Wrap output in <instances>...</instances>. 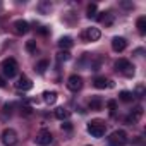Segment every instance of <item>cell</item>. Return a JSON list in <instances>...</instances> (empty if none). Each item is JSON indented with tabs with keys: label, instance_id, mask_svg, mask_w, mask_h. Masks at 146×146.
Listing matches in <instances>:
<instances>
[{
	"label": "cell",
	"instance_id": "obj_1",
	"mask_svg": "<svg viewBox=\"0 0 146 146\" xmlns=\"http://www.w3.org/2000/svg\"><path fill=\"white\" fill-rule=\"evenodd\" d=\"M2 72H4V78H14V76H17V72H19V64H17V60L16 58H12V57H9V58H5L4 62H2Z\"/></svg>",
	"mask_w": 146,
	"mask_h": 146
},
{
	"label": "cell",
	"instance_id": "obj_2",
	"mask_svg": "<svg viewBox=\"0 0 146 146\" xmlns=\"http://www.w3.org/2000/svg\"><path fill=\"white\" fill-rule=\"evenodd\" d=\"M86 129H88V132H90L93 137H102V136H105L107 125H105L103 120H100V119H93V120L88 122Z\"/></svg>",
	"mask_w": 146,
	"mask_h": 146
},
{
	"label": "cell",
	"instance_id": "obj_3",
	"mask_svg": "<svg viewBox=\"0 0 146 146\" xmlns=\"http://www.w3.org/2000/svg\"><path fill=\"white\" fill-rule=\"evenodd\" d=\"M127 143H129V139H127L125 131H113L108 136V144L110 146H125Z\"/></svg>",
	"mask_w": 146,
	"mask_h": 146
},
{
	"label": "cell",
	"instance_id": "obj_4",
	"mask_svg": "<svg viewBox=\"0 0 146 146\" xmlns=\"http://www.w3.org/2000/svg\"><path fill=\"white\" fill-rule=\"evenodd\" d=\"M115 69H117L119 72H122L124 76H127V78L134 76V65H132L127 58H119V60L115 62Z\"/></svg>",
	"mask_w": 146,
	"mask_h": 146
},
{
	"label": "cell",
	"instance_id": "obj_5",
	"mask_svg": "<svg viewBox=\"0 0 146 146\" xmlns=\"http://www.w3.org/2000/svg\"><path fill=\"white\" fill-rule=\"evenodd\" d=\"M0 139H2V143H4L5 146H16L17 141H19V139H17V132H16L14 129H11V127H7V129L2 131Z\"/></svg>",
	"mask_w": 146,
	"mask_h": 146
},
{
	"label": "cell",
	"instance_id": "obj_6",
	"mask_svg": "<svg viewBox=\"0 0 146 146\" xmlns=\"http://www.w3.org/2000/svg\"><path fill=\"white\" fill-rule=\"evenodd\" d=\"M52 141H53V136H52V132L46 131V129H41V131L36 134V137H35V143H36L38 146H48Z\"/></svg>",
	"mask_w": 146,
	"mask_h": 146
},
{
	"label": "cell",
	"instance_id": "obj_7",
	"mask_svg": "<svg viewBox=\"0 0 146 146\" xmlns=\"http://www.w3.org/2000/svg\"><path fill=\"white\" fill-rule=\"evenodd\" d=\"M28 31H29V23H28V21H24V19H17V21L12 23V33H14V35L23 36V35H26Z\"/></svg>",
	"mask_w": 146,
	"mask_h": 146
},
{
	"label": "cell",
	"instance_id": "obj_8",
	"mask_svg": "<svg viewBox=\"0 0 146 146\" xmlns=\"http://www.w3.org/2000/svg\"><path fill=\"white\" fill-rule=\"evenodd\" d=\"M67 88H69L70 91L78 93V91L83 88V78H81L79 74H72V76H69V78H67Z\"/></svg>",
	"mask_w": 146,
	"mask_h": 146
},
{
	"label": "cell",
	"instance_id": "obj_9",
	"mask_svg": "<svg viewBox=\"0 0 146 146\" xmlns=\"http://www.w3.org/2000/svg\"><path fill=\"white\" fill-rule=\"evenodd\" d=\"M96 21L102 23V24H105V26H112L113 21H115V14L112 11H103V12L96 14Z\"/></svg>",
	"mask_w": 146,
	"mask_h": 146
},
{
	"label": "cell",
	"instance_id": "obj_10",
	"mask_svg": "<svg viewBox=\"0 0 146 146\" xmlns=\"http://www.w3.org/2000/svg\"><path fill=\"white\" fill-rule=\"evenodd\" d=\"M102 38V33L98 28H88L84 33H83V40L84 41H98Z\"/></svg>",
	"mask_w": 146,
	"mask_h": 146
},
{
	"label": "cell",
	"instance_id": "obj_11",
	"mask_svg": "<svg viewBox=\"0 0 146 146\" xmlns=\"http://www.w3.org/2000/svg\"><path fill=\"white\" fill-rule=\"evenodd\" d=\"M125 48H127V40H125L124 36H115V38L112 40V50H113V52L120 53V52H124Z\"/></svg>",
	"mask_w": 146,
	"mask_h": 146
},
{
	"label": "cell",
	"instance_id": "obj_12",
	"mask_svg": "<svg viewBox=\"0 0 146 146\" xmlns=\"http://www.w3.org/2000/svg\"><path fill=\"white\" fill-rule=\"evenodd\" d=\"M31 88H33V81L28 76H21L16 83V90H19V91H29Z\"/></svg>",
	"mask_w": 146,
	"mask_h": 146
},
{
	"label": "cell",
	"instance_id": "obj_13",
	"mask_svg": "<svg viewBox=\"0 0 146 146\" xmlns=\"http://www.w3.org/2000/svg\"><path fill=\"white\" fill-rule=\"evenodd\" d=\"M93 86L98 88V90H105V88H112L113 84H112V81L107 79L105 76H96V78L93 79Z\"/></svg>",
	"mask_w": 146,
	"mask_h": 146
},
{
	"label": "cell",
	"instance_id": "obj_14",
	"mask_svg": "<svg viewBox=\"0 0 146 146\" xmlns=\"http://www.w3.org/2000/svg\"><path fill=\"white\" fill-rule=\"evenodd\" d=\"M141 117H143V107H141V105H137V107L129 113V117L125 119V124H136Z\"/></svg>",
	"mask_w": 146,
	"mask_h": 146
},
{
	"label": "cell",
	"instance_id": "obj_15",
	"mask_svg": "<svg viewBox=\"0 0 146 146\" xmlns=\"http://www.w3.org/2000/svg\"><path fill=\"white\" fill-rule=\"evenodd\" d=\"M72 45H74V41H72L70 36H62L58 40V48L64 52H69V48H72Z\"/></svg>",
	"mask_w": 146,
	"mask_h": 146
},
{
	"label": "cell",
	"instance_id": "obj_16",
	"mask_svg": "<svg viewBox=\"0 0 146 146\" xmlns=\"http://www.w3.org/2000/svg\"><path fill=\"white\" fill-rule=\"evenodd\" d=\"M41 96H43V102H45L46 105H53V103L57 102V98H58L55 91H45Z\"/></svg>",
	"mask_w": 146,
	"mask_h": 146
},
{
	"label": "cell",
	"instance_id": "obj_17",
	"mask_svg": "<svg viewBox=\"0 0 146 146\" xmlns=\"http://www.w3.org/2000/svg\"><path fill=\"white\" fill-rule=\"evenodd\" d=\"M55 117L64 122V120H67V119L70 117V110H67V108H64V107H58V108L55 110Z\"/></svg>",
	"mask_w": 146,
	"mask_h": 146
},
{
	"label": "cell",
	"instance_id": "obj_18",
	"mask_svg": "<svg viewBox=\"0 0 146 146\" xmlns=\"http://www.w3.org/2000/svg\"><path fill=\"white\" fill-rule=\"evenodd\" d=\"M136 28H137L139 35H144V33H146V17H144V16H139V17H137Z\"/></svg>",
	"mask_w": 146,
	"mask_h": 146
},
{
	"label": "cell",
	"instance_id": "obj_19",
	"mask_svg": "<svg viewBox=\"0 0 146 146\" xmlns=\"http://www.w3.org/2000/svg\"><path fill=\"white\" fill-rule=\"evenodd\" d=\"M96 11H98L96 4H90L88 9H86V17L88 19H96Z\"/></svg>",
	"mask_w": 146,
	"mask_h": 146
},
{
	"label": "cell",
	"instance_id": "obj_20",
	"mask_svg": "<svg viewBox=\"0 0 146 146\" xmlns=\"http://www.w3.org/2000/svg\"><path fill=\"white\" fill-rule=\"evenodd\" d=\"M48 65H50L48 60H40V62L36 64V70L40 72V74H45V70L48 69Z\"/></svg>",
	"mask_w": 146,
	"mask_h": 146
},
{
	"label": "cell",
	"instance_id": "obj_21",
	"mask_svg": "<svg viewBox=\"0 0 146 146\" xmlns=\"http://www.w3.org/2000/svg\"><path fill=\"white\" fill-rule=\"evenodd\" d=\"M90 108H91V110H100V108H102V100H100L98 96H95V98L90 102Z\"/></svg>",
	"mask_w": 146,
	"mask_h": 146
},
{
	"label": "cell",
	"instance_id": "obj_22",
	"mask_svg": "<svg viewBox=\"0 0 146 146\" xmlns=\"http://www.w3.org/2000/svg\"><path fill=\"white\" fill-rule=\"evenodd\" d=\"M26 50H28L29 53H36V50H38V46H36V41H35V40H29V41H26Z\"/></svg>",
	"mask_w": 146,
	"mask_h": 146
},
{
	"label": "cell",
	"instance_id": "obj_23",
	"mask_svg": "<svg viewBox=\"0 0 146 146\" xmlns=\"http://www.w3.org/2000/svg\"><path fill=\"white\" fill-rule=\"evenodd\" d=\"M119 98H120L122 102H132V98H134V95H132L131 91H120V95H119Z\"/></svg>",
	"mask_w": 146,
	"mask_h": 146
},
{
	"label": "cell",
	"instance_id": "obj_24",
	"mask_svg": "<svg viewBox=\"0 0 146 146\" xmlns=\"http://www.w3.org/2000/svg\"><path fill=\"white\" fill-rule=\"evenodd\" d=\"M57 58H58V62H67V60L70 58V53H69V52L60 50V52H58V55H57Z\"/></svg>",
	"mask_w": 146,
	"mask_h": 146
},
{
	"label": "cell",
	"instance_id": "obj_25",
	"mask_svg": "<svg viewBox=\"0 0 146 146\" xmlns=\"http://www.w3.org/2000/svg\"><path fill=\"white\" fill-rule=\"evenodd\" d=\"M132 95H134V96H144V84H137Z\"/></svg>",
	"mask_w": 146,
	"mask_h": 146
},
{
	"label": "cell",
	"instance_id": "obj_26",
	"mask_svg": "<svg viewBox=\"0 0 146 146\" xmlns=\"http://www.w3.org/2000/svg\"><path fill=\"white\" fill-rule=\"evenodd\" d=\"M107 107H108L110 113L113 115V113H115V110H117V102H115V100H108V102H107Z\"/></svg>",
	"mask_w": 146,
	"mask_h": 146
},
{
	"label": "cell",
	"instance_id": "obj_27",
	"mask_svg": "<svg viewBox=\"0 0 146 146\" xmlns=\"http://www.w3.org/2000/svg\"><path fill=\"white\" fill-rule=\"evenodd\" d=\"M60 127H62V131H67V132H70V131H72V124H70V122H67V120H65Z\"/></svg>",
	"mask_w": 146,
	"mask_h": 146
},
{
	"label": "cell",
	"instance_id": "obj_28",
	"mask_svg": "<svg viewBox=\"0 0 146 146\" xmlns=\"http://www.w3.org/2000/svg\"><path fill=\"white\" fill-rule=\"evenodd\" d=\"M50 7H52L50 4H40V5H38V9H40L41 12H45V11H46V9H50Z\"/></svg>",
	"mask_w": 146,
	"mask_h": 146
},
{
	"label": "cell",
	"instance_id": "obj_29",
	"mask_svg": "<svg viewBox=\"0 0 146 146\" xmlns=\"http://www.w3.org/2000/svg\"><path fill=\"white\" fill-rule=\"evenodd\" d=\"M38 33L45 36V35H48V29H46V28H40V29H38Z\"/></svg>",
	"mask_w": 146,
	"mask_h": 146
},
{
	"label": "cell",
	"instance_id": "obj_30",
	"mask_svg": "<svg viewBox=\"0 0 146 146\" xmlns=\"http://www.w3.org/2000/svg\"><path fill=\"white\" fill-rule=\"evenodd\" d=\"M0 88H5V78L0 76Z\"/></svg>",
	"mask_w": 146,
	"mask_h": 146
},
{
	"label": "cell",
	"instance_id": "obj_31",
	"mask_svg": "<svg viewBox=\"0 0 146 146\" xmlns=\"http://www.w3.org/2000/svg\"><path fill=\"white\" fill-rule=\"evenodd\" d=\"M88 146H91V144H88Z\"/></svg>",
	"mask_w": 146,
	"mask_h": 146
}]
</instances>
